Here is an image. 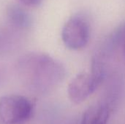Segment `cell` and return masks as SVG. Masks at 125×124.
I'll return each mask as SVG.
<instances>
[{
    "mask_svg": "<svg viewBox=\"0 0 125 124\" xmlns=\"http://www.w3.org/2000/svg\"><path fill=\"white\" fill-rule=\"evenodd\" d=\"M9 21L16 27L27 28L31 25V18L29 14L22 7L12 4L7 10Z\"/></svg>",
    "mask_w": 125,
    "mask_h": 124,
    "instance_id": "obj_6",
    "label": "cell"
},
{
    "mask_svg": "<svg viewBox=\"0 0 125 124\" xmlns=\"http://www.w3.org/2000/svg\"><path fill=\"white\" fill-rule=\"evenodd\" d=\"M90 30L88 22L81 16H73L64 24L62 38L65 46L78 50L85 48L89 40Z\"/></svg>",
    "mask_w": 125,
    "mask_h": 124,
    "instance_id": "obj_4",
    "label": "cell"
},
{
    "mask_svg": "<svg viewBox=\"0 0 125 124\" xmlns=\"http://www.w3.org/2000/svg\"><path fill=\"white\" fill-rule=\"evenodd\" d=\"M20 75L32 91L47 93L65 77L66 70L61 62L45 53H33L25 55L18 62Z\"/></svg>",
    "mask_w": 125,
    "mask_h": 124,
    "instance_id": "obj_1",
    "label": "cell"
},
{
    "mask_svg": "<svg viewBox=\"0 0 125 124\" xmlns=\"http://www.w3.org/2000/svg\"><path fill=\"white\" fill-rule=\"evenodd\" d=\"M33 103L20 95H7L0 98V124H23L31 116Z\"/></svg>",
    "mask_w": 125,
    "mask_h": 124,
    "instance_id": "obj_3",
    "label": "cell"
},
{
    "mask_svg": "<svg viewBox=\"0 0 125 124\" xmlns=\"http://www.w3.org/2000/svg\"><path fill=\"white\" fill-rule=\"evenodd\" d=\"M105 48L119 51L125 65V23L120 26L108 39Z\"/></svg>",
    "mask_w": 125,
    "mask_h": 124,
    "instance_id": "obj_7",
    "label": "cell"
},
{
    "mask_svg": "<svg viewBox=\"0 0 125 124\" xmlns=\"http://www.w3.org/2000/svg\"><path fill=\"white\" fill-rule=\"evenodd\" d=\"M109 117L108 107L104 105H97L85 111L81 124H108Z\"/></svg>",
    "mask_w": 125,
    "mask_h": 124,
    "instance_id": "obj_5",
    "label": "cell"
},
{
    "mask_svg": "<svg viewBox=\"0 0 125 124\" xmlns=\"http://www.w3.org/2000/svg\"><path fill=\"white\" fill-rule=\"evenodd\" d=\"M21 4L28 7H37L40 5L42 0H18Z\"/></svg>",
    "mask_w": 125,
    "mask_h": 124,
    "instance_id": "obj_8",
    "label": "cell"
},
{
    "mask_svg": "<svg viewBox=\"0 0 125 124\" xmlns=\"http://www.w3.org/2000/svg\"><path fill=\"white\" fill-rule=\"evenodd\" d=\"M105 71L97 64H94L90 72L78 74L70 83L67 93L70 99L75 104H81L89 98L104 80Z\"/></svg>",
    "mask_w": 125,
    "mask_h": 124,
    "instance_id": "obj_2",
    "label": "cell"
}]
</instances>
